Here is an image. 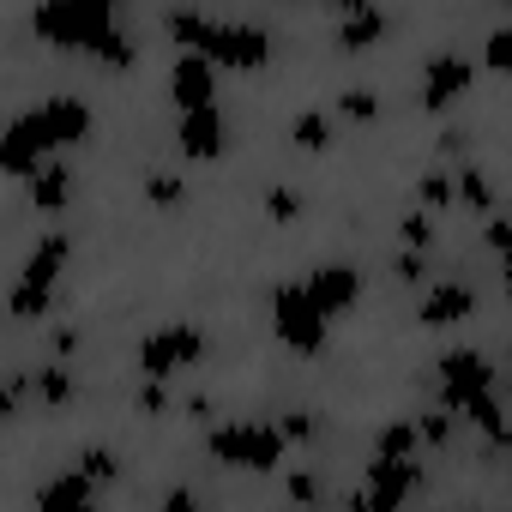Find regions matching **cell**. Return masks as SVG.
I'll return each instance as SVG.
<instances>
[{"label":"cell","instance_id":"cell-11","mask_svg":"<svg viewBox=\"0 0 512 512\" xmlns=\"http://www.w3.org/2000/svg\"><path fill=\"white\" fill-rule=\"evenodd\" d=\"M434 386H440V410L458 416V404H464L470 392L494 386V362H488L482 350H446V356L434 362Z\"/></svg>","mask_w":512,"mask_h":512},{"label":"cell","instance_id":"cell-29","mask_svg":"<svg viewBox=\"0 0 512 512\" xmlns=\"http://www.w3.org/2000/svg\"><path fill=\"white\" fill-rule=\"evenodd\" d=\"M416 434H422V446H446V440H452V410H428V416H416Z\"/></svg>","mask_w":512,"mask_h":512},{"label":"cell","instance_id":"cell-8","mask_svg":"<svg viewBox=\"0 0 512 512\" xmlns=\"http://www.w3.org/2000/svg\"><path fill=\"white\" fill-rule=\"evenodd\" d=\"M422 488V464L416 458H368L362 464V494H350V506H374V512H392L404 506L410 494Z\"/></svg>","mask_w":512,"mask_h":512},{"label":"cell","instance_id":"cell-23","mask_svg":"<svg viewBox=\"0 0 512 512\" xmlns=\"http://www.w3.org/2000/svg\"><path fill=\"white\" fill-rule=\"evenodd\" d=\"M290 145H296V151H326V145H332V121H326L320 109H302V115L290 121Z\"/></svg>","mask_w":512,"mask_h":512},{"label":"cell","instance_id":"cell-26","mask_svg":"<svg viewBox=\"0 0 512 512\" xmlns=\"http://www.w3.org/2000/svg\"><path fill=\"white\" fill-rule=\"evenodd\" d=\"M73 464H79V470H85V476H91V482H97V488H103V482H115V476H121V458H115V452H109V446H85V452H79V458H73Z\"/></svg>","mask_w":512,"mask_h":512},{"label":"cell","instance_id":"cell-4","mask_svg":"<svg viewBox=\"0 0 512 512\" xmlns=\"http://www.w3.org/2000/svg\"><path fill=\"white\" fill-rule=\"evenodd\" d=\"M115 13L109 7H91V0H43V7L31 13V37L61 49V55H97L109 37H115Z\"/></svg>","mask_w":512,"mask_h":512},{"label":"cell","instance_id":"cell-21","mask_svg":"<svg viewBox=\"0 0 512 512\" xmlns=\"http://www.w3.org/2000/svg\"><path fill=\"white\" fill-rule=\"evenodd\" d=\"M452 205L464 211H494V181L482 169H452Z\"/></svg>","mask_w":512,"mask_h":512},{"label":"cell","instance_id":"cell-16","mask_svg":"<svg viewBox=\"0 0 512 512\" xmlns=\"http://www.w3.org/2000/svg\"><path fill=\"white\" fill-rule=\"evenodd\" d=\"M380 37H386V13H380V7L344 13V25H338V49H344V55H362V49H374Z\"/></svg>","mask_w":512,"mask_h":512},{"label":"cell","instance_id":"cell-13","mask_svg":"<svg viewBox=\"0 0 512 512\" xmlns=\"http://www.w3.org/2000/svg\"><path fill=\"white\" fill-rule=\"evenodd\" d=\"M470 314H476V290L458 284V278L428 284L422 302H416V326H428V332H452V326H464Z\"/></svg>","mask_w":512,"mask_h":512},{"label":"cell","instance_id":"cell-9","mask_svg":"<svg viewBox=\"0 0 512 512\" xmlns=\"http://www.w3.org/2000/svg\"><path fill=\"white\" fill-rule=\"evenodd\" d=\"M175 151L187 163H217L229 151V121L217 103H199V109H175Z\"/></svg>","mask_w":512,"mask_h":512},{"label":"cell","instance_id":"cell-5","mask_svg":"<svg viewBox=\"0 0 512 512\" xmlns=\"http://www.w3.org/2000/svg\"><path fill=\"white\" fill-rule=\"evenodd\" d=\"M205 452H211L217 464H229V470H253V476H272V470L284 464L290 440H284V428H278V422L241 416V422H217V428L205 434Z\"/></svg>","mask_w":512,"mask_h":512},{"label":"cell","instance_id":"cell-20","mask_svg":"<svg viewBox=\"0 0 512 512\" xmlns=\"http://www.w3.org/2000/svg\"><path fill=\"white\" fill-rule=\"evenodd\" d=\"M374 452H380V458H416V452H422L416 416H392V422H380V434H374Z\"/></svg>","mask_w":512,"mask_h":512},{"label":"cell","instance_id":"cell-34","mask_svg":"<svg viewBox=\"0 0 512 512\" xmlns=\"http://www.w3.org/2000/svg\"><path fill=\"white\" fill-rule=\"evenodd\" d=\"M290 494H296V500H320V476L296 470V476H290Z\"/></svg>","mask_w":512,"mask_h":512},{"label":"cell","instance_id":"cell-12","mask_svg":"<svg viewBox=\"0 0 512 512\" xmlns=\"http://www.w3.org/2000/svg\"><path fill=\"white\" fill-rule=\"evenodd\" d=\"M302 290L320 302V314H326V320H344V314L362 302V272H356L350 260H320V266L302 278Z\"/></svg>","mask_w":512,"mask_h":512},{"label":"cell","instance_id":"cell-2","mask_svg":"<svg viewBox=\"0 0 512 512\" xmlns=\"http://www.w3.org/2000/svg\"><path fill=\"white\" fill-rule=\"evenodd\" d=\"M169 43L205 55L217 73H260L272 67V31L266 25H247V19H205L193 7H169L163 13Z\"/></svg>","mask_w":512,"mask_h":512},{"label":"cell","instance_id":"cell-27","mask_svg":"<svg viewBox=\"0 0 512 512\" xmlns=\"http://www.w3.org/2000/svg\"><path fill=\"white\" fill-rule=\"evenodd\" d=\"M416 199H422L428 211H440V205H452V169H428V175L416 181Z\"/></svg>","mask_w":512,"mask_h":512},{"label":"cell","instance_id":"cell-25","mask_svg":"<svg viewBox=\"0 0 512 512\" xmlns=\"http://www.w3.org/2000/svg\"><path fill=\"white\" fill-rule=\"evenodd\" d=\"M266 217H272L278 229L302 223V193H296V187H284V181H272V187H266Z\"/></svg>","mask_w":512,"mask_h":512},{"label":"cell","instance_id":"cell-31","mask_svg":"<svg viewBox=\"0 0 512 512\" xmlns=\"http://www.w3.org/2000/svg\"><path fill=\"white\" fill-rule=\"evenodd\" d=\"M19 398H25V374H0V422L19 416Z\"/></svg>","mask_w":512,"mask_h":512},{"label":"cell","instance_id":"cell-3","mask_svg":"<svg viewBox=\"0 0 512 512\" xmlns=\"http://www.w3.org/2000/svg\"><path fill=\"white\" fill-rule=\"evenodd\" d=\"M67 260H73V235H67V229H43V235L31 241L25 266H19V278H13V290H7V314H13L19 326H37V320L55 314Z\"/></svg>","mask_w":512,"mask_h":512},{"label":"cell","instance_id":"cell-1","mask_svg":"<svg viewBox=\"0 0 512 512\" xmlns=\"http://www.w3.org/2000/svg\"><path fill=\"white\" fill-rule=\"evenodd\" d=\"M91 121H97L91 103L73 97V91H55V97L19 109L7 127H0V175L25 181V175H31L37 163H49L55 151L85 145V139H91Z\"/></svg>","mask_w":512,"mask_h":512},{"label":"cell","instance_id":"cell-32","mask_svg":"<svg viewBox=\"0 0 512 512\" xmlns=\"http://www.w3.org/2000/svg\"><path fill=\"white\" fill-rule=\"evenodd\" d=\"M506 61H512V31L494 25V31H488V73H506Z\"/></svg>","mask_w":512,"mask_h":512},{"label":"cell","instance_id":"cell-36","mask_svg":"<svg viewBox=\"0 0 512 512\" xmlns=\"http://www.w3.org/2000/svg\"><path fill=\"white\" fill-rule=\"evenodd\" d=\"M338 13H362V7H374V0H332Z\"/></svg>","mask_w":512,"mask_h":512},{"label":"cell","instance_id":"cell-15","mask_svg":"<svg viewBox=\"0 0 512 512\" xmlns=\"http://www.w3.org/2000/svg\"><path fill=\"white\" fill-rule=\"evenodd\" d=\"M25 199H31V211H43V217H61V211L73 205V169H67L61 157L37 163V169L25 175Z\"/></svg>","mask_w":512,"mask_h":512},{"label":"cell","instance_id":"cell-24","mask_svg":"<svg viewBox=\"0 0 512 512\" xmlns=\"http://www.w3.org/2000/svg\"><path fill=\"white\" fill-rule=\"evenodd\" d=\"M338 115H344L350 127H374V121H380V91H368V85H350V91L338 97Z\"/></svg>","mask_w":512,"mask_h":512},{"label":"cell","instance_id":"cell-18","mask_svg":"<svg viewBox=\"0 0 512 512\" xmlns=\"http://www.w3.org/2000/svg\"><path fill=\"white\" fill-rule=\"evenodd\" d=\"M91 500H97V482H91L79 464H73V470H61L55 482H43V488H37V506H91Z\"/></svg>","mask_w":512,"mask_h":512},{"label":"cell","instance_id":"cell-22","mask_svg":"<svg viewBox=\"0 0 512 512\" xmlns=\"http://www.w3.org/2000/svg\"><path fill=\"white\" fill-rule=\"evenodd\" d=\"M145 199H151L157 211H181V205H187V181H181L175 169H145Z\"/></svg>","mask_w":512,"mask_h":512},{"label":"cell","instance_id":"cell-28","mask_svg":"<svg viewBox=\"0 0 512 512\" xmlns=\"http://www.w3.org/2000/svg\"><path fill=\"white\" fill-rule=\"evenodd\" d=\"M398 241L428 253V247H434V223H428V211H404V217H398Z\"/></svg>","mask_w":512,"mask_h":512},{"label":"cell","instance_id":"cell-6","mask_svg":"<svg viewBox=\"0 0 512 512\" xmlns=\"http://www.w3.org/2000/svg\"><path fill=\"white\" fill-rule=\"evenodd\" d=\"M205 350H211V338H205V326H193V320H163V326H151L145 338H139V374L145 380H181L187 368H199L205 362Z\"/></svg>","mask_w":512,"mask_h":512},{"label":"cell","instance_id":"cell-33","mask_svg":"<svg viewBox=\"0 0 512 512\" xmlns=\"http://www.w3.org/2000/svg\"><path fill=\"white\" fill-rule=\"evenodd\" d=\"M278 428H284V440H314V434H320V428H314V410H284Z\"/></svg>","mask_w":512,"mask_h":512},{"label":"cell","instance_id":"cell-14","mask_svg":"<svg viewBox=\"0 0 512 512\" xmlns=\"http://www.w3.org/2000/svg\"><path fill=\"white\" fill-rule=\"evenodd\" d=\"M169 103L175 109H199V103H217V67L193 49H181L169 61Z\"/></svg>","mask_w":512,"mask_h":512},{"label":"cell","instance_id":"cell-30","mask_svg":"<svg viewBox=\"0 0 512 512\" xmlns=\"http://www.w3.org/2000/svg\"><path fill=\"white\" fill-rule=\"evenodd\" d=\"M392 278H398V284H422V278H428V253H422V247H404L398 260H392Z\"/></svg>","mask_w":512,"mask_h":512},{"label":"cell","instance_id":"cell-35","mask_svg":"<svg viewBox=\"0 0 512 512\" xmlns=\"http://www.w3.org/2000/svg\"><path fill=\"white\" fill-rule=\"evenodd\" d=\"M482 223H488V229H482V241H488V247L500 253V247H506V223H500L494 211H482Z\"/></svg>","mask_w":512,"mask_h":512},{"label":"cell","instance_id":"cell-10","mask_svg":"<svg viewBox=\"0 0 512 512\" xmlns=\"http://www.w3.org/2000/svg\"><path fill=\"white\" fill-rule=\"evenodd\" d=\"M470 79H476L470 55H434V61L422 67V85H416V109H422V115H446L452 103H464Z\"/></svg>","mask_w":512,"mask_h":512},{"label":"cell","instance_id":"cell-19","mask_svg":"<svg viewBox=\"0 0 512 512\" xmlns=\"http://www.w3.org/2000/svg\"><path fill=\"white\" fill-rule=\"evenodd\" d=\"M458 416L470 422V428H482L494 446L506 440V410H500V398H494V386H482V392H470L464 404H458Z\"/></svg>","mask_w":512,"mask_h":512},{"label":"cell","instance_id":"cell-7","mask_svg":"<svg viewBox=\"0 0 512 512\" xmlns=\"http://www.w3.org/2000/svg\"><path fill=\"white\" fill-rule=\"evenodd\" d=\"M272 338H278L290 356H302V362H314V356L326 350L332 320H326V314H320V302L302 290V278L272 290Z\"/></svg>","mask_w":512,"mask_h":512},{"label":"cell","instance_id":"cell-17","mask_svg":"<svg viewBox=\"0 0 512 512\" xmlns=\"http://www.w3.org/2000/svg\"><path fill=\"white\" fill-rule=\"evenodd\" d=\"M25 392L61 410V404H73V398H79V380H73V368H61V362H43L37 374H25Z\"/></svg>","mask_w":512,"mask_h":512}]
</instances>
